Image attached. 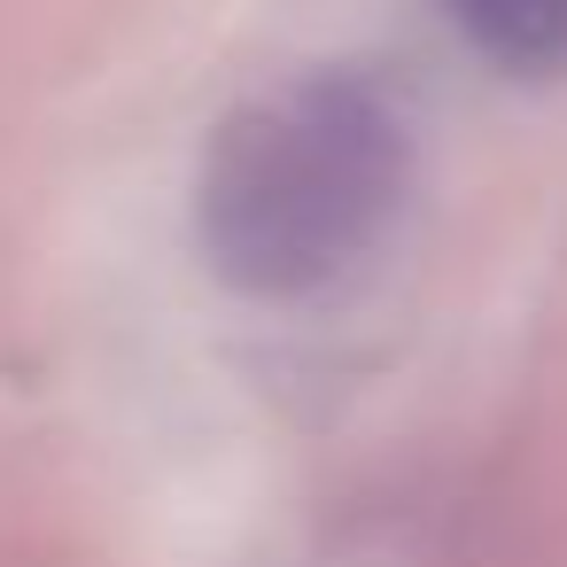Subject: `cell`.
<instances>
[{
	"instance_id": "cell-1",
	"label": "cell",
	"mask_w": 567,
	"mask_h": 567,
	"mask_svg": "<svg viewBox=\"0 0 567 567\" xmlns=\"http://www.w3.org/2000/svg\"><path fill=\"white\" fill-rule=\"evenodd\" d=\"M412 133L373 79H296L234 110L195 179V234L234 296L296 303L342 280L396 218Z\"/></svg>"
},
{
	"instance_id": "cell-2",
	"label": "cell",
	"mask_w": 567,
	"mask_h": 567,
	"mask_svg": "<svg viewBox=\"0 0 567 567\" xmlns=\"http://www.w3.org/2000/svg\"><path fill=\"white\" fill-rule=\"evenodd\" d=\"M443 17L466 32L474 55H489L513 79L567 71V0H443Z\"/></svg>"
}]
</instances>
